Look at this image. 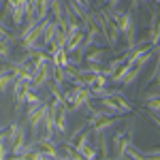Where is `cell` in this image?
Instances as JSON below:
<instances>
[{
    "instance_id": "obj_11",
    "label": "cell",
    "mask_w": 160,
    "mask_h": 160,
    "mask_svg": "<svg viewBox=\"0 0 160 160\" xmlns=\"http://www.w3.org/2000/svg\"><path fill=\"white\" fill-rule=\"evenodd\" d=\"M11 53H13V41L11 38H4L0 34V58L4 62L11 60Z\"/></svg>"
},
{
    "instance_id": "obj_14",
    "label": "cell",
    "mask_w": 160,
    "mask_h": 160,
    "mask_svg": "<svg viewBox=\"0 0 160 160\" xmlns=\"http://www.w3.org/2000/svg\"><path fill=\"white\" fill-rule=\"evenodd\" d=\"M96 139V148L100 149V154H102V158H111V152H109V143H107V137L105 132H100V135H92Z\"/></svg>"
},
{
    "instance_id": "obj_10",
    "label": "cell",
    "mask_w": 160,
    "mask_h": 160,
    "mask_svg": "<svg viewBox=\"0 0 160 160\" xmlns=\"http://www.w3.org/2000/svg\"><path fill=\"white\" fill-rule=\"evenodd\" d=\"M105 58H107V51L105 49H94V47H92V49L88 51L86 53V64H102V62H105Z\"/></svg>"
},
{
    "instance_id": "obj_12",
    "label": "cell",
    "mask_w": 160,
    "mask_h": 160,
    "mask_svg": "<svg viewBox=\"0 0 160 160\" xmlns=\"http://www.w3.org/2000/svg\"><path fill=\"white\" fill-rule=\"evenodd\" d=\"M102 118H111V113H109L107 109H102V107H100V109H92V111H90V120H88V126H90V128H92V126H96V124H98Z\"/></svg>"
},
{
    "instance_id": "obj_16",
    "label": "cell",
    "mask_w": 160,
    "mask_h": 160,
    "mask_svg": "<svg viewBox=\"0 0 160 160\" xmlns=\"http://www.w3.org/2000/svg\"><path fill=\"white\" fill-rule=\"evenodd\" d=\"M83 41H86V34H83V32H79V34H77V37H75L73 41L64 47V49H66V53H71V56H73V53H77V51H79V47L83 45Z\"/></svg>"
},
{
    "instance_id": "obj_3",
    "label": "cell",
    "mask_w": 160,
    "mask_h": 160,
    "mask_svg": "<svg viewBox=\"0 0 160 160\" xmlns=\"http://www.w3.org/2000/svg\"><path fill=\"white\" fill-rule=\"evenodd\" d=\"M30 11V0H13V13H11V22L17 28L24 24L26 13Z\"/></svg>"
},
{
    "instance_id": "obj_6",
    "label": "cell",
    "mask_w": 160,
    "mask_h": 160,
    "mask_svg": "<svg viewBox=\"0 0 160 160\" xmlns=\"http://www.w3.org/2000/svg\"><path fill=\"white\" fill-rule=\"evenodd\" d=\"M68 105L64 102L58 111V115H56V132H60V135H66V130H68Z\"/></svg>"
},
{
    "instance_id": "obj_8",
    "label": "cell",
    "mask_w": 160,
    "mask_h": 160,
    "mask_svg": "<svg viewBox=\"0 0 160 160\" xmlns=\"http://www.w3.org/2000/svg\"><path fill=\"white\" fill-rule=\"evenodd\" d=\"M26 143H28V128H26V124H19L17 139H15V143H13V148H11V156H13V158H17V154L24 149Z\"/></svg>"
},
{
    "instance_id": "obj_18",
    "label": "cell",
    "mask_w": 160,
    "mask_h": 160,
    "mask_svg": "<svg viewBox=\"0 0 160 160\" xmlns=\"http://www.w3.org/2000/svg\"><path fill=\"white\" fill-rule=\"evenodd\" d=\"M145 109H148L149 113H156V115H158V113H160V98L145 100Z\"/></svg>"
},
{
    "instance_id": "obj_1",
    "label": "cell",
    "mask_w": 160,
    "mask_h": 160,
    "mask_svg": "<svg viewBox=\"0 0 160 160\" xmlns=\"http://www.w3.org/2000/svg\"><path fill=\"white\" fill-rule=\"evenodd\" d=\"M90 22H94V24L98 26L102 38L109 43V47L113 49V47L118 45V41H120V28H118V24L109 17L107 9H105V11L100 9V11H96V13H90Z\"/></svg>"
},
{
    "instance_id": "obj_5",
    "label": "cell",
    "mask_w": 160,
    "mask_h": 160,
    "mask_svg": "<svg viewBox=\"0 0 160 160\" xmlns=\"http://www.w3.org/2000/svg\"><path fill=\"white\" fill-rule=\"evenodd\" d=\"M13 81H15V75H13L11 64L7 62L4 66H0V92H9Z\"/></svg>"
},
{
    "instance_id": "obj_2",
    "label": "cell",
    "mask_w": 160,
    "mask_h": 160,
    "mask_svg": "<svg viewBox=\"0 0 160 160\" xmlns=\"http://www.w3.org/2000/svg\"><path fill=\"white\" fill-rule=\"evenodd\" d=\"M135 145V122H128V128L126 130H118L113 135V158L122 160L126 158L128 149Z\"/></svg>"
},
{
    "instance_id": "obj_19",
    "label": "cell",
    "mask_w": 160,
    "mask_h": 160,
    "mask_svg": "<svg viewBox=\"0 0 160 160\" xmlns=\"http://www.w3.org/2000/svg\"><path fill=\"white\" fill-rule=\"evenodd\" d=\"M139 7H141V0H130V11L132 13L139 11Z\"/></svg>"
},
{
    "instance_id": "obj_15",
    "label": "cell",
    "mask_w": 160,
    "mask_h": 160,
    "mask_svg": "<svg viewBox=\"0 0 160 160\" xmlns=\"http://www.w3.org/2000/svg\"><path fill=\"white\" fill-rule=\"evenodd\" d=\"M154 53H156V62H154V68L149 71L148 75V83H156V79H158V75H160V45L158 47H154Z\"/></svg>"
},
{
    "instance_id": "obj_4",
    "label": "cell",
    "mask_w": 160,
    "mask_h": 160,
    "mask_svg": "<svg viewBox=\"0 0 160 160\" xmlns=\"http://www.w3.org/2000/svg\"><path fill=\"white\" fill-rule=\"evenodd\" d=\"M122 122V115H111V118H102L96 126H92V135H100V132H107L109 128H115L118 124Z\"/></svg>"
},
{
    "instance_id": "obj_9",
    "label": "cell",
    "mask_w": 160,
    "mask_h": 160,
    "mask_svg": "<svg viewBox=\"0 0 160 160\" xmlns=\"http://www.w3.org/2000/svg\"><path fill=\"white\" fill-rule=\"evenodd\" d=\"M128 53H130V51H128ZM128 53H124L122 58H113V60L109 62V64H107V66H105V68H102V75H105V77H113V75L118 73V68H120V66H122L124 62L128 60Z\"/></svg>"
},
{
    "instance_id": "obj_13",
    "label": "cell",
    "mask_w": 160,
    "mask_h": 160,
    "mask_svg": "<svg viewBox=\"0 0 160 160\" xmlns=\"http://www.w3.org/2000/svg\"><path fill=\"white\" fill-rule=\"evenodd\" d=\"M100 107H102V109H107L111 115H124L122 109L118 107V102L111 98V96H105V98H100Z\"/></svg>"
},
{
    "instance_id": "obj_20",
    "label": "cell",
    "mask_w": 160,
    "mask_h": 160,
    "mask_svg": "<svg viewBox=\"0 0 160 160\" xmlns=\"http://www.w3.org/2000/svg\"><path fill=\"white\" fill-rule=\"evenodd\" d=\"M2 7H4V0H0V9H2Z\"/></svg>"
},
{
    "instance_id": "obj_7",
    "label": "cell",
    "mask_w": 160,
    "mask_h": 160,
    "mask_svg": "<svg viewBox=\"0 0 160 160\" xmlns=\"http://www.w3.org/2000/svg\"><path fill=\"white\" fill-rule=\"evenodd\" d=\"M111 98L118 102V107L122 109V113H132L135 111V105L126 98V94H124L122 90H111Z\"/></svg>"
},
{
    "instance_id": "obj_21",
    "label": "cell",
    "mask_w": 160,
    "mask_h": 160,
    "mask_svg": "<svg viewBox=\"0 0 160 160\" xmlns=\"http://www.w3.org/2000/svg\"><path fill=\"white\" fill-rule=\"evenodd\" d=\"M156 4H158V7H160V0H156Z\"/></svg>"
},
{
    "instance_id": "obj_17",
    "label": "cell",
    "mask_w": 160,
    "mask_h": 160,
    "mask_svg": "<svg viewBox=\"0 0 160 160\" xmlns=\"http://www.w3.org/2000/svg\"><path fill=\"white\" fill-rule=\"evenodd\" d=\"M64 9H66V2H64V0H53V2H51V15H53L56 22H62Z\"/></svg>"
}]
</instances>
